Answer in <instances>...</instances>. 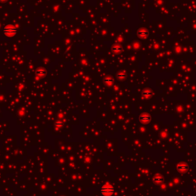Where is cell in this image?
Wrapping results in <instances>:
<instances>
[{
  "mask_svg": "<svg viewBox=\"0 0 196 196\" xmlns=\"http://www.w3.org/2000/svg\"><path fill=\"white\" fill-rule=\"evenodd\" d=\"M163 181H164V179L162 176H160V175H156V176H155L153 178V182L156 184L162 183Z\"/></svg>",
  "mask_w": 196,
  "mask_h": 196,
  "instance_id": "5b68a950",
  "label": "cell"
},
{
  "mask_svg": "<svg viewBox=\"0 0 196 196\" xmlns=\"http://www.w3.org/2000/svg\"><path fill=\"white\" fill-rule=\"evenodd\" d=\"M101 192L103 195L111 196L114 193V188L110 184H106L101 188Z\"/></svg>",
  "mask_w": 196,
  "mask_h": 196,
  "instance_id": "7a4b0ae2",
  "label": "cell"
},
{
  "mask_svg": "<svg viewBox=\"0 0 196 196\" xmlns=\"http://www.w3.org/2000/svg\"><path fill=\"white\" fill-rule=\"evenodd\" d=\"M139 120H140V121H142V122H143L144 123H149L150 121V120H151V117L149 116V115H147V114H144V115H142V116H140V118H139Z\"/></svg>",
  "mask_w": 196,
  "mask_h": 196,
  "instance_id": "277c9868",
  "label": "cell"
},
{
  "mask_svg": "<svg viewBox=\"0 0 196 196\" xmlns=\"http://www.w3.org/2000/svg\"><path fill=\"white\" fill-rule=\"evenodd\" d=\"M16 32H17V30H16L15 27L12 24L7 25L3 30L4 35L7 37H13L16 34Z\"/></svg>",
  "mask_w": 196,
  "mask_h": 196,
  "instance_id": "6da1fadb",
  "label": "cell"
},
{
  "mask_svg": "<svg viewBox=\"0 0 196 196\" xmlns=\"http://www.w3.org/2000/svg\"><path fill=\"white\" fill-rule=\"evenodd\" d=\"M177 169L180 172H186L188 169V167L187 165L183 164V163H180L177 166Z\"/></svg>",
  "mask_w": 196,
  "mask_h": 196,
  "instance_id": "3957f363",
  "label": "cell"
}]
</instances>
